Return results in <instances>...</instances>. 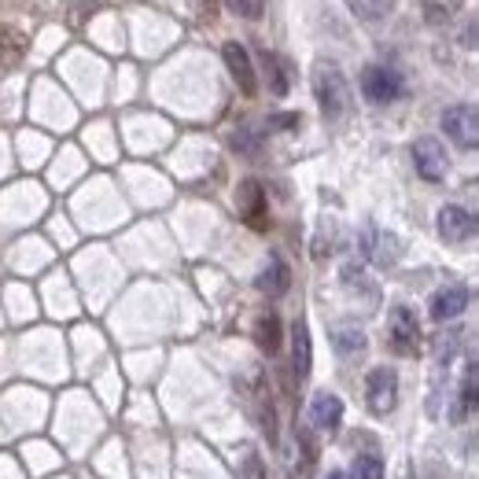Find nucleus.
<instances>
[{
    "label": "nucleus",
    "mask_w": 479,
    "mask_h": 479,
    "mask_svg": "<svg viewBox=\"0 0 479 479\" xmlns=\"http://www.w3.org/2000/svg\"><path fill=\"white\" fill-rule=\"evenodd\" d=\"M314 96H318V104H321V115L328 122H336L347 108H350V89H347V78L339 74L336 63L321 59L314 67Z\"/></svg>",
    "instance_id": "1"
},
{
    "label": "nucleus",
    "mask_w": 479,
    "mask_h": 479,
    "mask_svg": "<svg viewBox=\"0 0 479 479\" xmlns=\"http://www.w3.org/2000/svg\"><path fill=\"white\" fill-rule=\"evenodd\" d=\"M399 402V372L388 365H376L365 376V406L372 417H388Z\"/></svg>",
    "instance_id": "2"
},
{
    "label": "nucleus",
    "mask_w": 479,
    "mask_h": 479,
    "mask_svg": "<svg viewBox=\"0 0 479 479\" xmlns=\"http://www.w3.org/2000/svg\"><path fill=\"white\" fill-rule=\"evenodd\" d=\"M443 133L464 148V151H475L479 148V108L472 104H453L443 111Z\"/></svg>",
    "instance_id": "3"
},
{
    "label": "nucleus",
    "mask_w": 479,
    "mask_h": 479,
    "mask_svg": "<svg viewBox=\"0 0 479 479\" xmlns=\"http://www.w3.org/2000/svg\"><path fill=\"white\" fill-rule=\"evenodd\" d=\"M391 350L402 358H417L421 354V321L410 307H395L391 310V328H388Z\"/></svg>",
    "instance_id": "4"
},
{
    "label": "nucleus",
    "mask_w": 479,
    "mask_h": 479,
    "mask_svg": "<svg viewBox=\"0 0 479 479\" xmlns=\"http://www.w3.org/2000/svg\"><path fill=\"white\" fill-rule=\"evenodd\" d=\"M361 92L369 104H391L402 96V74L391 67H365L361 70Z\"/></svg>",
    "instance_id": "5"
},
{
    "label": "nucleus",
    "mask_w": 479,
    "mask_h": 479,
    "mask_svg": "<svg viewBox=\"0 0 479 479\" xmlns=\"http://www.w3.org/2000/svg\"><path fill=\"white\" fill-rule=\"evenodd\" d=\"M236 207H240V218L247 229H255V233L269 229V200H266V188L258 181H244L236 188Z\"/></svg>",
    "instance_id": "6"
},
{
    "label": "nucleus",
    "mask_w": 479,
    "mask_h": 479,
    "mask_svg": "<svg viewBox=\"0 0 479 479\" xmlns=\"http://www.w3.org/2000/svg\"><path fill=\"white\" fill-rule=\"evenodd\" d=\"M413 166L424 181H443L446 170H450V159H446V148L435 141V137H421L413 141Z\"/></svg>",
    "instance_id": "7"
},
{
    "label": "nucleus",
    "mask_w": 479,
    "mask_h": 479,
    "mask_svg": "<svg viewBox=\"0 0 479 479\" xmlns=\"http://www.w3.org/2000/svg\"><path fill=\"white\" fill-rule=\"evenodd\" d=\"M222 59H225L236 89H240L244 96H255V92H258V78H255V63H251V56H247V48H244L240 41H225V45H222Z\"/></svg>",
    "instance_id": "8"
},
{
    "label": "nucleus",
    "mask_w": 479,
    "mask_h": 479,
    "mask_svg": "<svg viewBox=\"0 0 479 479\" xmlns=\"http://www.w3.org/2000/svg\"><path fill=\"white\" fill-rule=\"evenodd\" d=\"M475 233H479V218L472 211H464V207H443L439 211V236L446 244H464Z\"/></svg>",
    "instance_id": "9"
},
{
    "label": "nucleus",
    "mask_w": 479,
    "mask_h": 479,
    "mask_svg": "<svg viewBox=\"0 0 479 479\" xmlns=\"http://www.w3.org/2000/svg\"><path fill=\"white\" fill-rule=\"evenodd\" d=\"M464 307H468V292H464L461 284H453V287H443V292H435V296H432L428 314H432L435 321H450V318L464 314Z\"/></svg>",
    "instance_id": "10"
},
{
    "label": "nucleus",
    "mask_w": 479,
    "mask_h": 479,
    "mask_svg": "<svg viewBox=\"0 0 479 479\" xmlns=\"http://www.w3.org/2000/svg\"><path fill=\"white\" fill-rule=\"evenodd\" d=\"M310 361H314L310 328H307V321L299 318V321L292 325V372H296V380H307V376H310Z\"/></svg>",
    "instance_id": "11"
},
{
    "label": "nucleus",
    "mask_w": 479,
    "mask_h": 479,
    "mask_svg": "<svg viewBox=\"0 0 479 479\" xmlns=\"http://www.w3.org/2000/svg\"><path fill=\"white\" fill-rule=\"evenodd\" d=\"M310 421L318 428H325V432H336L339 421H343V402L336 395H328V391H318L314 402H310Z\"/></svg>",
    "instance_id": "12"
},
{
    "label": "nucleus",
    "mask_w": 479,
    "mask_h": 479,
    "mask_svg": "<svg viewBox=\"0 0 479 479\" xmlns=\"http://www.w3.org/2000/svg\"><path fill=\"white\" fill-rule=\"evenodd\" d=\"M287 284H292V273H287V262L284 258H269V266L258 273V292L276 299L287 292Z\"/></svg>",
    "instance_id": "13"
},
{
    "label": "nucleus",
    "mask_w": 479,
    "mask_h": 479,
    "mask_svg": "<svg viewBox=\"0 0 479 479\" xmlns=\"http://www.w3.org/2000/svg\"><path fill=\"white\" fill-rule=\"evenodd\" d=\"M280 318L273 314V310H266V314H258V321H255V343H258V350L262 354H276L280 350Z\"/></svg>",
    "instance_id": "14"
},
{
    "label": "nucleus",
    "mask_w": 479,
    "mask_h": 479,
    "mask_svg": "<svg viewBox=\"0 0 479 479\" xmlns=\"http://www.w3.org/2000/svg\"><path fill=\"white\" fill-rule=\"evenodd\" d=\"M26 48H30V41H26L23 30L0 26V67H16V63H23Z\"/></svg>",
    "instance_id": "15"
},
{
    "label": "nucleus",
    "mask_w": 479,
    "mask_h": 479,
    "mask_svg": "<svg viewBox=\"0 0 479 479\" xmlns=\"http://www.w3.org/2000/svg\"><path fill=\"white\" fill-rule=\"evenodd\" d=\"M347 8L361 23H380V19H388V12L395 8V0H347Z\"/></svg>",
    "instance_id": "16"
},
{
    "label": "nucleus",
    "mask_w": 479,
    "mask_h": 479,
    "mask_svg": "<svg viewBox=\"0 0 479 479\" xmlns=\"http://www.w3.org/2000/svg\"><path fill=\"white\" fill-rule=\"evenodd\" d=\"M258 59H262V67H266L269 92H273V96H287V89H292V81H287V70H284L280 56H273V52H262Z\"/></svg>",
    "instance_id": "17"
},
{
    "label": "nucleus",
    "mask_w": 479,
    "mask_h": 479,
    "mask_svg": "<svg viewBox=\"0 0 479 479\" xmlns=\"http://www.w3.org/2000/svg\"><path fill=\"white\" fill-rule=\"evenodd\" d=\"M421 12H424V19L432 26H446V23L457 19L461 5H457V0H421Z\"/></svg>",
    "instance_id": "18"
},
{
    "label": "nucleus",
    "mask_w": 479,
    "mask_h": 479,
    "mask_svg": "<svg viewBox=\"0 0 479 479\" xmlns=\"http://www.w3.org/2000/svg\"><path fill=\"white\" fill-rule=\"evenodd\" d=\"M350 479H383V457H380V453H361V457H354Z\"/></svg>",
    "instance_id": "19"
},
{
    "label": "nucleus",
    "mask_w": 479,
    "mask_h": 479,
    "mask_svg": "<svg viewBox=\"0 0 479 479\" xmlns=\"http://www.w3.org/2000/svg\"><path fill=\"white\" fill-rule=\"evenodd\" d=\"M461 402H464V410H475V406H479V361H472V365L464 369Z\"/></svg>",
    "instance_id": "20"
},
{
    "label": "nucleus",
    "mask_w": 479,
    "mask_h": 479,
    "mask_svg": "<svg viewBox=\"0 0 479 479\" xmlns=\"http://www.w3.org/2000/svg\"><path fill=\"white\" fill-rule=\"evenodd\" d=\"M332 339H336V350H339V354H358V350H365L361 328H336Z\"/></svg>",
    "instance_id": "21"
},
{
    "label": "nucleus",
    "mask_w": 479,
    "mask_h": 479,
    "mask_svg": "<svg viewBox=\"0 0 479 479\" xmlns=\"http://www.w3.org/2000/svg\"><path fill=\"white\" fill-rule=\"evenodd\" d=\"M225 8L240 19H262L266 16V0H225Z\"/></svg>",
    "instance_id": "22"
},
{
    "label": "nucleus",
    "mask_w": 479,
    "mask_h": 479,
    "mask_svg": "<svg viewBox=\"0 0 479 479\" xmlns=\"http://www.w3.org/2000/svg\"><path fill=\"white\" fill-rule=\"evenodd\" d=\"M266 472H262V461H258V453H247L244 457V479H262Z\"/></svg>",
    "instance_id": "23"
},
{
    "label": "nucleus",
    "mask_w": 479,
    "mask_h": 479,
    "mask_svg": "<svg viewBox=\"0 0 479 479\" xmlns=\"http://www.w3.org/2000/svg\"><path fill=\"white\" fill-rule=\"evenodd\" d=\"M196 8H200L203 19H211V16H214V0H196Z\"/></svg>",
    "instance_id": "24"
},
{
    "label": "nucleus",
    "mask_w": 479,
    "mask_h": 479,
    "mask_svg": "<svg viewBox=\"0 0 479 479\" xmlns=\"http://www.w3.org/2000/svg\"><path fill=\"white\" fill-rule=\"evenodd\" d=\"M325 479H347V472H328Z\"/></svg>",
    "instance_id": "25"
}]
</instances>
